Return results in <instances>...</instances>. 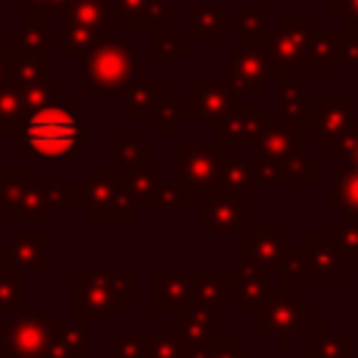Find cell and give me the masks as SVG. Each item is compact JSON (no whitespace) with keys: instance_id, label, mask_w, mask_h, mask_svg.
I'll return each instance as SVG.
<instances>
[{"instance_id":"1","label":"cell","mask_w":358,"mask_h":358,"mask_svg":"<svg viewBox=\"0 0 358 358\" xmlns=\"http://www.w3.org/2000/svg\"><path fill=\"white\" fill-rule=\"evenodd\" d=\"M87 120L64 103L34 112L22 129V151L36 159H67L87 140Z\"/></svg>"},{"instance_id":"2","label":"cell","mask_w":358,"mask_h":358,"mask_svg":"<svg viewBox=\"0 0 358 358\" xmlns=\"http://www.w3.org/2000/svg\"><path fill=\"white\" fill-rule=\"evenodd\" d=\"M76 319L84 324L112 322L117 310L137 296V274L131 271H76Z\"/></svg>"},{"instance_id":"3","label":"cell","mask_w":358,"mask_h":358,"mask_svg":"<svg viewBox=\"0 0 358 358\" xmlns=\"http://www.w3.org/2000/svg\"><path fill=\"white\" fill-rule=\"evenodd\" d=\"M87 187V218L90 221H137L140 201L126 185V173L117 168L90 171L84 179Z\"/></svg>"},{"instance_id":"4","label":"cell","mask_w":358,"mask_h":358,"mask_svg":"<svg viewBox=\"0 0 358 358\" xmlns=\"http://www.w3.org/2000/svg\"><path fill=\"white\" fill-rule=\"evenodd\" d=\"M84 76L92 92L98 95H112L123 92L126 84L134 81L137 76V45L134 42H106L101 45L87 62H84Z\"/></svg>"},{"instance_id":"5","label":"cell","mask_w":358,"mask_h":358,"mask_svg":"<svg viewBox=\"0 0 358 358\" xmlns=\"http://www.w3.org/2000/svg\"><path fill=\"white\" fill-rule=\"evenodd\" d=\"M224 168V151L201 148V145H176V173L179 182L190 190V196H213L221 182Z\"/></svg>"},{"instance_id":"6","label":"cell","mask_w":358,"mask_h":358,"mask_svg":"<svg viewBox=\"0 0 358 358\" xmlns=\"http://www.w3.org/2000/svg\"><path fill=\"white\" fill-rule=\"evenodd\" d=\"M53 319L45 313H11L0 327V344L11 358H45Z\"/></svg>"},{"instance_id":"7","label":"cell","mask_w":358,"mask_h":358,"mask_svg":"<svg viewBox=\"0 0 358 358\" xmlns=\"http://www.w3.org/2000/svg\"><path fill=\"white\" fill-rule=\"evenodd\" d=\"M232 106H235V92L229 90V84H221V81H193L190 84L187 106L182 109V117L201 120V126L207 131H213L218 123L227 120Z\"/></svg>"},{"instance_id":"8","label":"cell","mask_w":358,"mask_h":358,"mask_svg":"<svg viewBox=\"0 0 358 358\" xmlns=\"http://www.w3.org/2000/svg\"><path fill=\"white\" fill-rule=\"evenodd\" d=\"M126 31H162V22L176 14L168 0H115Z\"/></svg>"},{"instance_id":"9","label":"cell","mask_w":358,"mask_h":358,"mask_svg":"<svg viewBox=\"0 0 358 358\" xmlns=\"http://www.w3.org/2000/svg\"><path fill=\"white\" fill-rule=\"evenodd\" d=\"M151 310H182L190 305V274L154 271L148 280Z\"/></svg>"},{"instance_id":"10","label":"cell","mask_w":358,"mask_h":358,"mask_svg":"<svg viewBox=\"0 0 358 358\" xmlns=\"http://www.w3.org/2000/svg\"><path fill=\"white\" fill-rule=\"evenodd\" d=\"M6 42H8L11 53H17V56H48V50H50V17L36 14V11H25L22 25L14 28Z\"/></svg>"},{"instance_id":"11","label":"cell","mask_w":358,"mask_h":358,"mask_svg":"<svg viewBox=\"0 0 358 358\" xmlns=\"http://www.w3.org/2000/svg\"><path fill=\"white\" fill-rule=\"evenodd\" d=\"M14 266L25 274H45L50 268V238L45 232H17L8 241Z\"/></svg>"},{"instance_id":"12","label":"cell","mask_w":358,"mask_h":358,"mask_svg":"<svg viewBox=\"0 0 358 358\" xmlns=\"http://www.w3.org/2000/svg\"><path fill=\"white\" fill-rule=\"evenodd\" d=\"M165 81L162 78H134L123 90V115L129 120H148L159 98L165 95Z\"/></svg>"},{"instance_id":"13","label":"cell","mask_w":358,"mask_h":358,"mask_svg":"<svg viewBox=\"0 0 358 358\" xmlns=\"http://www.w3.org/2000/svg\"><path fill=\"white\" fill-rule=\"evenodd\" d=\"M115 31H95V28H84V25H73L64 22L62 28V50L64 56H73L76 67H84V62L106 42H112Z\"/></svg>"},{"instance_id":"14","label":"cell","mask_w":358,"mask_h":358,"mask_svg":"<svg viewBox=\"0 0 358 358\" xmlns=\"http://www.w3.org/2000/svg\"><path fill=\"white\" fill-rule=\"evenodd\" d=\"M179 319L176 322H165L162 333L185 341V344H204L210 341V324H213V316L207 308H199V305H187L182 310H176Z\"/></svg>"},{"instance_id":"15","label":"cell","mask_w":358,"mask_h":358,"mask_svg":"<svg viewBox=\"0 0 358 358\" xmlns=\"http://www.w3.org/2000/svg\"><path fill=\"white\" fill-rule=\"evenodd\" d=\"M81 355H87V324L78 319L53 322L45 358H81Z\"/></svg>"},{"instance_id":"16","label":"cell","mask_w":358,"mask_h":358,"mask_svg":"<svg viewBox=\"0 0 358 358\" xmlns=\"http://www.w3.org/2000/svg\"><path fill=\"white\" fill-rule=\"evenodd\" d=\"M31 117L28 101H25V87L6 78L0 81V131H22Z\"/></svg>"},{"instance_id":"17","label":"cell","mask_w":358,"mask_h":358,"mask_svg":"<svg viewBox=\"0 0 358 358\" xmlns=\"http://www.w3.org/2000/svg\"><path fill=\"white\" fill-rule=\"evenodd\" d=\"M151 165V148L140 143L137 131H115L112 134V168L131 173Z\"/></svg>"},{"instance_id":"18","label":"cell","mask_w":358,"mask_h":358,"mask_svg":"<svg viewBox=\"0 0 358 358\" xmlns=\"http://www.w3.org/2000/svg\"><path fill=\"white\" fill-rule=\"evenodd\" d=\"M115 17H117L115 0H76L67 8L64 22L95 28V31H115Z\"/></svg>"},{"instance_id":"19","label":"cell","mask_w":358,"mask_h":358,"mask_svg":"<svg viewBox=\"0 0 358 358\" xmlns=\"http://www.w3.org/2000/svg\"><path fill=\"white\" fill-rule=\"evenodd\" d=\"M241 218V204L229 193H213L204 199V232L235 229Z\"/></svg>"},{"instance_id":"20","label":"cell","mask_w":358,"mask_h":358,"mask_svg":"<svg viewBox=\"0 0 358 358\" xmlns=\"http://www.w3.org/2000/svg\"><path fill=\"white\" fill-rule=\"evenodd\" d=\"M165 182H168L165 171L162 168H151V165L126 173V185H129V190L134 193V199L140 201L143 210H154L157 207V196H159Z\"/></svg>"},{"instance_id":"21","label":"cell","mask_w":358,"mask_h":358,"mask_svg":"<svg viewBox=\"0 0 358 358\" xmlns=\"http://www.w3.org/2000/svg\"><path fill=\"white\" fill-rule=\"evenodd\" d=\"M190 305L215 310L227 305V280L218 274H190Z\"/></svg>"},{"instance_id":"22","label":"cell","mask_w":358,"mask_h":358,"mask_svg":"<svg viewBox=\"0 0 358 358\" xmlns=\"http://www.w3.org/2000/svg\"><path fill=\"white\" fill-rule=\"evenodd\" d=\"M36 185V171H0V204L6 210H14Z\"/></svg>"},{"instance_id":"23","label":"cell","mask_w":358,"mask_h":358,"mask_svg":"<svg viewBox=\"0 0 358 358\" xmlns=\"http://www.w3.org/2000/svg\"><path fill=\"white\" fill-rule=\"evenodd\" d=\"M42 190H45L50 210H84L87 207L84 182H42Z\"/></svg>"},{"instance_id":"24","label":"cell","mask_w":358,"mask_h":358,"mask_svg":"<svg viewBox=\"0 0 358 358\" xmlns=\"http://www.w3.org/2000/svg\"><path fill=\"white\" fill-rule=\"evenodd\" d=\"M8 78L22 84V87L42 84V81L50 78V59L48 56H17V53H11Z\"/></svg>"},{"instance_id":"25","label":"cell","mask_w":358,"mask_h":358,"mask_svg":"<svg viewBox=\"0 0 358 358\" xmlns=\"http://www.w3.org/2000/svg\"><path fill=\"white\" fill-rule=\"evenodd\" d=\"M50 204H48V199H45V190H42V182L14 207V210H8V218L14 221V224H45L48 218H50Z\"/></svg>"},{"instance_id":"26","label":"cell","mask_w":358,"mask_h":358,"mask_svg":"<svg viewBox=\"0 0 358 358\" xmlns=\"http://www.w3.org/2000/svg\"><path fill=\"white\" fill-rule=\"evenodd\" d=\"M148 36H151L148 39V48H151L154 56H159V62H162L165 70H173L176 62L182 56H187V42H182L179 36H173L168 31H151Z\"/></svg>"},{"instance_id":"27","label":"cell","mask_w":358,"mask_h":358,"mask_svg":"<svg viewBox=\"0 0 358 358\" xmlns=\"http://www.w3.org/2000/svg\"><path fill=\"white\" fill-rule=\"evenodd\" d=\"M25 305V271L11 268L0 274V310L17 313Z\"/></svg>"},{"instance_id":"28","label":"cell","mask_w":358,"mask_h":358,"mask_svg":"<svg viewBox=\"0 0 358 358\" xmlns=\"http://www.w3.org/2000/svg\"><path fill=\"white\" fill-rule=\"evenodd\" d=\"M179 120H182L179 101H176V95L165 92V95L159 98V103L154 106L151 117H148V129H151V131H159V134H168V131H173V129L179 126Z\"/></svg>"},{"instance_id":"29","label":"cell","mask_w":358,"mask_h":358,"mask_svg":"<svg viewBox=\"0 0 358 358\" xmlns=\"http://www.w3.org/2000/svg\"><path fill=\"white\" fill-rule=\"evenodd\" d=\"M25 101H28L31 115L45 109V106H56L64 101V84L53 81V78L42 81V84H31V87H25Z\"/></svg>"},{"instance_id":"30","label":"cell","mask_w":358,"mask_h":358,"mask_svg":"<svg viewBox=\"0 0 358 358\" xmlns=\"http://www.w3.org/2000/svg\"><path fill=\"white\" fill-rule=\"evenodd\" d=\"M115 358H148V336L140 333H120L112 338Z\"/></svg>"},{"instance_id":"31","label":"cell","mask_w":358,"mask_h":358,"mask_svg":"<svg viewBox=\"0 0 358 358\" xmlns=\"http://www.w3.org/2000/svg\"><path fill=\"white\" fill-rule=\"evenodd\" d=\"M221 193L229 196H241L249 187V171L243 162H229L227 168H221V182H218Z\"/></svg>"},{"instance_id":"32","label":"cell","mask_w":358,"mask_h":358,"mask_svg":"<svg viewBox=\"0 0 358 358\" xmlns=\"http://www.w3.org/2000/svg\"><path fill=\"white\" fill-rule=\"evenodd\" d=\"M187 204H190V190L182 182H165L154 210H185Z\"/></svg>"},{"instance_id":"33","label":"cell","mask_w":358,"mask_h":358,"mask_svg":"<svg viewBox=\"0 0 358 358\" xmlns=\"http://www.w3.org/2000/svg\"><path fill=\"white\" fill-rule=\"evenodd\" d=\"M185 350L187 344L168 333L148 336V358H185Z\"/></svg>"},{"instance_id":"34","label":"cell","mask_w":358,"mask_h":358,"mask_svg":"<svg viewBox=\"0 0 358 358\" xmlns=\"http://www.w3.org/2000/svg\"><path fill=\"white\" fill-rule=\"evenodd\" d=\"M190 17H193V25L204 31H215L227 25V8L221 6H190Z\"/></svg>"},{"instance_id":"35","label":"cell","mask_w":358,"mask_h":358,"mask_svg":"<svg viewBox=\"0 0 358 358\" xmlns=\"http://www.w3.org/2000/svg\"><path fill=\"white\" fill-rule=\"evenodd\" d=\"M11 3L20 6L22 11H36L45 17H64L76 0H11Z\"/></svg>"},{"instance_id":"36","label":"cell","mask_w":358,"mask_h":358,"mask_svg":"<svg viewBox=\"0 0 358 358\" xmlns=\"http://www.w3.org/2000/svg\"><path fill=\"white\" fill-rule=\"evenodd\" d=\"M8 64H11V48L8 42H0V81L8 78Z\"/></svg>"},{"instance_id":"37","label":"cell","mask_w":358,"mask_h":358,"mask_svg":"<svg viewBox=\"0 0 358 358\" xmlns=\"http://www.w3.org/2000/svg\"><path fill=\"white\" fill-rule=\"evenodd\" d=\"M11 268H17V266H14L11 249H8V243H6V246H0V274H3V271H11Z\"/></svg>"},{"instance_id":"38","label":"cell","mask_w":358,"mask_h":358,"mask_svg":"<svg viewBox=\"0 0 358 358\" xmlns=\"http://www.w3.org/2000/svg\"><path fill=\"white\" fill-rule=\"evenodd\" d=\"M201 39L210 42V39H213V31H204V28H196V25H193V31H190V42H201Z\"/></svg>"},{"instance_id":"39","label":"cell","mask_w":358,"mask_h":358,"mask_svg":"<svg viewBox=\"0 0 358 358\" xmlns=\"http://www.w3.org/2000/svg\"><path fill=\"white\" fill-rule=\"evenodd\" d=\"M0 358H11V355H8V350H6L3 344H0Z\"/></svg>"},{"instance_id":"40","label":"cell","mask_w":358,"mask_h":358,"mask_svg":"<svg viewBox=\"0 0 358 358\" xmlns=\"http://www.w3.org/2000/svg\"><path fill=\"white\" fill-rule=\"evenodd\" d=\"M81 358H87V355H81Z\"/></svg>"},{"instance_id":"41","label":"cell","mask_w":358,"mask_h":358,"mask_svg":"<svg viewBox=\"0 0 358 358\" xmlns=\"http://www.w3.org/2000/svg\"><path fill=\"white\" fill-rule=\"evenodd\" d=\"M0 327H3V322H0Z\"/></svg>"}]
</instances>
